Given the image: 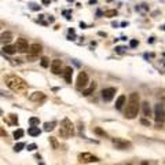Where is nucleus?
Listing matches in <instances>:
<instances>
[{
	"label": "nucleus",
	"instance_id": "bb28decb",
	"mask_svg": "<svg viewBox=\"0 0 165 165\" xmlns=\"http://www.w3.org/2000/svg\"><path fill=\"white\" fill-rule=\"evenodd\" d=\"M95 134L102 135V136H106V132H105V131H102L101 128H95Z\"/></svg>",
	"mask_w": 165,
	"mask_h": 165
},
{
	"label": "nucleus",
	"instance_id": "ddd939ff",
	"mask_svg": "<svg viewBox=\"0 0 165 165\" xmlns=\"http://www.w3.org/2000/svg\"><path fill=\"white\" fill-rule=\"evenodd\" d=\"M72 76H73V69L70 66H67V67H65V70H63V78H65V81L67 82V84H70L72 82Z\"/></svg>",
	"mask_w": 165,
	"mask_h": 165
},
{
	"label": "nucleus",
	"instance_id": "473e14b6",
	"mask_svg": "<svg viewBox=\"0 0 165 165\" xmlns=\"http://www.w3.org/2000/svg\"><path fill=\"white\" fill-rule=\"evenodd\" d=\"M50 0H43V4H48Z\"/></svg>",
	"mask_w": 165,
	"mask_h": 165
},
{
	"label": "nucleus",
	"instance_id": "39448f33",
	"mask_svg": "<svg viewBox=\"0 0 165 165\" xmlns=\"http://www.w3.org/2000/svg\"><path fill=\"white\" fill-rule=\"evenodd\" d=\"M15 48H17V51H19V52H29L30 46H29V43L26 39L18 37V39H17V43H15Z\"/></svg>",
	"mask_w": 165,
	"mask_h": 165
},
{
	"label": "nucleus",
	"instance_id": "c85d7f7f",
	"mask_svg": "<svg viewBox=\"0 0 165 165\" xmlns=\"http://www.w3.org/2000/svg\"><path fill=\"white\" fill-rule=\"evenodd\" d=\"M50 140H51V142H52V144H54V149H57V147H58V143H57V140H55L54 138H50Z\"/></svg>",
	"mask_w": 165,
	"mask_h": 165
},
{
	"label": "nucleus",
	"instance_id": "7ed1b4c3",
	"mask_svg": "<svg viewBox=\"0 0 165 165\" xmlns=\"http://www.w3.org/2000/svg\"><path fill=\"white\" fill-rule=\"evenodd\" d=\"M74 134V127H73L72 121L69 119H63L61 123V128H59V135L62 138H70Z\"/></svg>",
	"mask_w": 165,
	"mask_h": 165
},
{
	"label": "nucleus",
	"instance_id": "f8f14e48",
	"mask_svg": "<svg viewBox=\"0 0 165 165\" xmlns=\"http://www.w3.org/2000/svg\"><path fill=\"white\" fill-rule=\"evenodd\" d=\"M30 101H33V102H43V101H46V95H44L43 92H40V91H36V92H33L30 95Z\"/></svg>",
	"mask_w": 165,
	"mask_h": 165
},
{
	"label": "nucleus",
	"instance_id": "6e6552de",
	"mask_svg": "<svg viewBox=\"0 0 165 165\" xmlns=\"http://www.w3.org/2000/svg\"><path fill=\"white\" fill-rule=\"evenodd\" d=\"M78 161L80 163H96V161H99V158L91 153H81V154H78Z\"/></svg>",
	"mask_w": 165,
	"mask_h": 165
},
{
	"label": "nucleus",
	"instance_id": "c756f323",
	"mask_svg": "<svg viewBox=\"0 0 165 165\" xmlns=\"http://www.w3.org/2000/svg\"><path fill=\"white\" fill-rule=\"evenodd\" d=\"M34 149H36V144H29L28 146V150H30V151L32 150H34Z\"/></svg>",
	"mask_w": 165,
	"mask_h": 165
},
{
	"label": "nucleus",
	"instance_id": "9d476101",
	"mask_svg": "<svg viewBox=\"0 0 165 165\" xmlns=\"http://www.w3.org/2000/svg\"><path fill=\"white\" fill-rule=\"evenodd\" d=\"M114 95H116V88H105L102 91V98L106 102H110L114 98Z\"/></svg>",
	"mask_w": 165,
	"mask_h": 165
},
{
	"label": "nucleus",
	"instance_id": "dca6fc26",
	"mask_svg": "<svg viewBox=\"0 0 165 165\" xmlns=\"http://www.w3.org/2000/svg\"><path fill=\"white\" fill-rule=\"evenodd\" d=\"M40 129H39V127H30V128L28 129V134L30 135V136H39L40 135Z\"/></svg>",
	"mask_w": 165,
	"mask_h": 165
},
{
	"label": "nucleus",
	"instance_id": "cd10ccee",
	"mask_svg": "<svg viewBox=\"0 0 165 165\" xmlns=\"http://www.w3.org/2000/svg\"><path fill=\"white\" fill-rule=\"evenodd\" d=\"M129 46L134 48V47H136L138 46V40H131V43H129Z\"/></svg>",
	"mask_w": 165,
	"mask_h": 165
},
{
	"label": "nucleus",
	"instance_id": "72a5a7b5",
	"mask_svg": "<svg viewBox=\"0 0 165 165\" xmlns=\"http://www.w3.org/2000/svg\"><path fill=\"white\" fill-rule=\"evenodd\" d=\"M140 165H149V163H147V161H142V164Z\"/></svg>",
	"mask_w": 165,
	"mask_h": 165
},
{
	"label": "nucleus",
	"instance_id": "5701e85b",
	"mask_svg": "<svg viewBox=\"0 0 165 165\" xmlns=\"http://www.w3.org/2000/svg\"><path fill=\"white\" fill-rule=\"evenodd\" d=\"M117 15V11L116 10H109L105 13V17H116Z\"/></svg>",
	"mask_w": 165,
	"mask_h": 165
},
{
	"label": "nucleus",
	"instance_id": "0eeeda50",
	"mask_svg": "<svg viewBox=\"0 0 165 165\" xmlns=\"http://www.w3.org/2000/svg\"><path fill=\"white\" fill-rule=\"evenodd\" d=\"M111 142L116 146V149H119V150H128L129 147H131V143L125 139H121V138H113Z\"/></svg>",
	"mask_w": 165,
	"mask_h": 165
},
{
	"label": "nucleus",
	"instance_id": "f257e3e1",
	"mask_svg": "<svg viewBox=\"0 0 165 165\" xmlns=\"http://www.w3.org/2000/svg\"><path fill=\"white\" fill-rule=\"evenodd\" d=\"M4 81H6V85H7L11 91H14V92H25V91L28 90V84L25 82V80H22V78L15 74L7 76V77L4 78Z\"/></svg>",
	"mask_w": 165,
	"mask_h": 165
},
{
	"label": "nucleus",
	"instance_id": "f704fd0d",
	"mask_svg": "<svg viewBox=\"0 0 165 165\" xmlns=\"http://www.w3.org/2000/svg\"><path fill=\"white\" fill-rule=\"evenodd\" d=\"M69 2H74V0H69Z\"/></svg>",
	"mask_w": 165,
	"mask_h": 165
},
{
	"label": "nucleus",
	"instance_id": "b1692460",
	"mask_svg": "<svg viewBox=\"0 0 165 165\" xmlns=\"http://www.w3.org/2000/svg\"><path fill=\"white\" fill-rule=\"evenodd\" d=\"M23 147H25V144H23V143H17L15 147H14V150H15V151H21Z\"/></svg>",
	"mask_w": 165,
	"mask_h": 165
},
{
	"label": "nucleus",
	"instance_id": "aec40b11",
	"mask_svg": "<svg viewBox=\"0 0 165 165\" xmlns=\"http://www.w3.org/2000/svg\"><path fill=\"white\" fill-rule=\"evenodd\" d=\"M54 127H55V123L54 121L44 124V129H46V131H52V129H54Z\"/></svg>",
	"mask_w": 165,
	"mask_h": 165
},
{
	"label": "nucleus",
	"instance_id": "7c9ffc66",
	"mask_svg": "<svg viewBox=\"0 0 165 165\" xmlns=\"http://www.w3.org/2000/svg\"><path fill=\"white\" fill-rule=\"evenodd\" d=\"M142 124H144V125H150V121H147V120H142Z\"/></svg>",
	"mask_w": 165,
	"mask_h": 165
},
{
	"label": "nucleus",
	"instance_id": "9b49d317",
	"mask_svg": "<svg viewBox=\"0 0 165 165\" xmlns=\"http://www.w3.org/2000/svg\"><path fill=\"white\" fill-rule=\"evenodd\" d=\"M61 70H62V61L54 59L51 63V72L54 73V74H59Z\"/></svg>",
	"mask_w": 165,
	"mask_h": 165
},
{
	"label": "nucleus",
	"instance_id": "4be33fe9",
	"mask_svg": "<svg viewBox=\"0 0 165 165\" xmlns=\"http://www.w3.org/2000/svg\"><path fill=\"white\" fill-rule=\"evenodd\" d=\"M29 123H30L32 127H34V125H39V124H40V120L37 119V117H32V119L29 120Z\"/></svg>",
	"mask_w": 165,
	"mask_h": 165
},
{
	"label": "nucleus",
	"instance_id": "f03ea898",
	"mask_svg": "<svg viewBox=\"0 0 165 165\" xmlns=\"http://www.w3.org/2000/svg\"><path fill=\"white\" fill-rule=\"evenodd\" d=\"M138 111H139V95L136 92H132L128 98V102H127L125 117L129 120L135 119L138 116Z\"/></svg>",
	"mask_w": 165,
	"mask_h": 165
},
{
	"label": "nucleus",
	"instance_id": "f3484780",
	"mask_svg": "<svg viewBox=\"0 0 165 165\" xmlns=\"http://www.w3.org/2000/svg\"><path fill=\"white\" fill-rule=\"evenodd\" d=\"M142 110H143V116L144 117H149L150 116V106L147 102H143L142 103Z\"/></svg>",
	"mask_w": 165,
	"mask_h": 165
},
{
	"label": "nucleus",
	"instance_id": "412c9836",
	"mask_svg": "<svg viewBox=\"0 0 165 165\" xmlns=\"http://www.w3.org/2000/svg\"><path fill=\"white\" fill-rule=\"evenodd\" d=\"M22 136H23L22 129H17V131H14V138H15V139H21Z\"/></svg>",
	"mask_w": 165,
	"mask_h": 165
},
{
	"label": "nucleus",
	"instance_id": "1a4fd4ad",
	"mask_svg": "<svg viewBox=\"0 0 165 165\" xmlns=\"http://www.w3.org/2000/svg\"><path fill=\"white\" fill-rule=\"evenodd\" d=\"M40 52H41V46H40V44H37V43L32 44V46H30V50H29V58H28V61L33 62L34 57H37Z\"/></svg>",
	"mask_w": 165,
	"mask_h": 165
},
{
	"label": "nucleus",
	"instance_id": "2eb2a0df",
	"mask_svg": "<svg viewBox=\"0 0 165 165\" xmlns=\"http://www.w3.org/2000/svg\"><path fill=\"white\" fill-rule=\"evenodd\" d=\"M95 90H96V82H92V84H91L90 87L87 88V90L82 91V95H84V96H88V95H91V94H92Z\"/></svg>",
	"mask_w": 165,
	"mask_h": 165
},
{
	"label": "nucleus",
	"instance_id": "2f4dec72",
	"mask_svg": "<svg viewBox=\"0 0 165 165\" xmlns=\"http://www.w3.org/2000/svg\"><path fill=\"white\" fill-rule=\"evenodd\" d=\"M96 0H90V4H95Z\"/></svg>",
	"mask_w": 165,
	"mask_h": 165
},
{
	"label": "nucleus",
	"instance_id": "423d86ee",
	"mask_svg": "<svg viewBox=\"0 0 165 165\" xmlns=\"http://www.w3.org/2000/svg\"><path fill=\"white\" fill-rule=\"evenodd\" d=\"M87 84H88V74L85 72H80L78 73V77H77V82H76V88L84 91Z\"/></svg>",
	"mask_w": 165,
	"mask_h": 165
},
{
	"label": "nucleus",
	"instance_id": "20e7f679",
	"mask_svg": "<svg viewBox=\"0 0 165 165\" xmlns=\"http://www.w3.org/2000/svg\"><path fill=\"white\" fill-rule=\"evenodd\" d=\"M154 119H155V121H157L158 128H161L163 121L165 120V110H164V106L161 105V103L155 105V107H154Z\"/></svg>",
	"mask_w": 165,
	"mask_h": 165
},
{
	"label": "nucleus",
	"instance_id": "6ab92c4d",
	"mask_svg": "<svg viewBox=\"0 0 165 165\" xmlns=\"http://www.w3.org/2000/svg\"><path fill=\"white\" fill-rule=\"evenodd\" d=\"M11 39H13V34L11 33H2V41L3 43H10L11 41Z\"/></svg>",
	"mask_w": 165,
	"mask_h": 165
},
{
	"label": "nucleus",
	"instance_id": "4468645a",
	"mask_svg": "<svg viewBox=\"0 0 165 165\" xmlns=\"http://www.w3.org/2000/svg\"><path fill=\"white\" fill-rule=\"evenodd\" d=\"M124 105H125V95H120L119 99L116 101V109L117 110H121Z\"/></svg>",
	"mask_w": 165,
	"mask_h": 165
},
{
	"label": "nucleus",
	"instance_id": "a878e982",
	"mask_svg": "<svg viewBox=\"0 0 165 165\" xmlns=\"http://www.w3.org/2000/svg\"><path fill=\"white\" fill-rule=\"evenodd\" d=\"M8 117H10L11 123L13 124H18V119H17V116H14V114H8Z\"/></svg>",
	"mask_w": 165,
	"mask_h": 165
},
{
	"label": "nucleus",
	"instance_id": "c9c22d12",
	"mask_svg": "<svg viewBox=\"0 0 165 165\" xmlns=\"http://www.w3.org/2000/svg\"><path fill=\"white\" fill-rule=\"evenodd\" d=\"M164 30H165V25H164Z\"/></svg>",
	"mask_w": 165,
	"mask_h": 165
},
{
	"label": "nucleus",
	"instance_id": "a211bd4d",
	"mask_svg": "<svg viewBox=\"0 0 165 165\" xmlns=\"http://www.w3.org/2000/svg\"><path fill=\"white\" fill-rule=\"evenodd\" d=\"M15 47H13V46H4L3 47V51L6 52V54H10V55H13L14 52H15Z\"/></svg>",
	"mask_w": 165,
	"mask_h": 165
},
{
	"label": "nucleus",
	"instance_id": "393cba45",
	"mask_svg": "<svg viewBox=\"0 0 165 165\" xmlns=\"http://www.w3.org/2000/svg\"><path fill=\"white\" fill-rule=\"evenodd\" d=\"M41 66H43V67H47V66H48V58H46V57L41 58Z\"/></svg>",
	"mask_w": 165,
	"mask_h": 165
}]
</instances>
